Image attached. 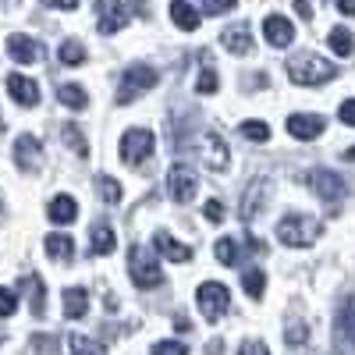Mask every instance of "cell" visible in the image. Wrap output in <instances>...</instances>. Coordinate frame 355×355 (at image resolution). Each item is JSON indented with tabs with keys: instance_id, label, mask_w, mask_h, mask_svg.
<instances>
[{
	"instance_id": "26",
	"label": "cell",
	"mask_w": 355,
	"mask_h": 355,
	"mask_svg": "<svg viewBox=\"0 0 355 355\" xmlns=\"http://www.w3.org/2000/svg\"><path fill=\"white\" fill-rule=\"evenodd\" d=\"M57 100H61L64 107H71V110H82L89 103V93H85L78 82H64L61 89H57Z\"/></svg>"
},
{
	"instance_id": "14",
	"label": "cell",
	"mask_w": 355,
	"mask_h": 355,
	"mask_svg": "<svg viewBox=\"0 0 355 355\" xmlns=\"http://www.w3.org/2000/svg\"><path fill=\"white\" fill-rule=\"evenodd\" d=\"M284 128L295 139H316L323 132V117L320 114H291L288 121H284Z\"/></svg>"
},
{
	"instance_id": "24",
	"label": "cell",
	"mask_w": 355,
	"mask_h": 355,
	"mask_svg": "<svg viewBox=\"0 0 355 355\" xmlns=\"http://www.w3.org/2000/svg\"><path fill=\"white\" fill-rule=\"evenodd\" d=\"M75 252V242L68 239V234H46V256L57 259V263H68Z\"/></svg>"
},
{
	"instance_id": "40",
	"label": "cell",
	"mask_w": 355,
	"mask_h": 355,
	"mask_svg": "<svg viewBox=\"0 0 355 355\" xmlns=\"http://www.w3.org/2000/svg\"><path fill=\"white\" fill-rule=\"evenodd\" d=\"M239 355H270V348H266L263 341H256V338H249V341L239 345Z\"/></svg>"
},
{
	"instance_id": "42",
	"label": "cell",
	"mask_w": 355,
	"mask_h": 355,
	"mask_svg": "<svg viewBox=\"0 0 355 355\" xmlns=\"http://www.w3.org/2000/svg\"><path fill=\"white\" fill-rule=\"evenodd\" d=\"M206 217H210L214 224H220V220H224V206H220L217 199H210V202H206Z\"/></svg>"
},
{
	"instance_id": "23",
	"label": "cell",
	"mask_w": 355,
	"mask_h": 355,
	"mask_svg": "<svg viewBox=\"0 0 355 355\" xmlns=\"http://www.w3.org/2000/svg\"><path fill=\"white\" fill-rule=\"evenodd\" d=\"M157 249H160L167 259H174V263H189V259H192V249L182 245V242H174L171 234H164V231H157Z\"/></svg>"
},
{
	"instance_id": "47",
	"label": "cell",
	"mask_w": 355,
	"mask_h": 355,
	"mask_svg": "<svg viewBox=\"0 0 355 355\" xmlns=\"http://www.w3.org/2000/svg\"><path fill=\"white\" fill-rule=\"evenodd\" d=\"M132 4H135V11L146 18V15H150V4H146V0H132Z\"/></svg>"
},
{
	"instance_id": "37",
	"label": "cell",
	"mask_w": 355,
	"mask_h": 355,
	"mask_svg": "<svg viewBox=\"0 0 355 355\" xmlns=\"http://www.w3.org/2000/svg\"><path fill=\"white\" fill-rule=\"evenodd\" d=\"M18 309V295L11 288H0V316H15Z\"/></svg>"
},
{
	"instance_id": "36",
	"label": "cell",
	"mask_w": 355,
	"mask_h": 355,
	"mask_svg": "<svg viewBox=\"0 0 355 355\" xmlns=\"http://www.w3.org/2000/svg\"><path fill=\"white\" fill-rule=\"evenodd\" d=\"M196 89H199V93H206V96L217 93V75H214L210 68H202V71H199V78H196Z\"/></svg>"
},
{
	"instance_id": "27",
	"label": "cell",
	"mask_w": 355,
	"mask_h": 355,
	"mask_svg": "<svg viewBox=\"0 0 355 355\" xmlns=\"http://www.w3.org/2000/svg\"><path fill=\"white\" fill-rule=\"evenodd\" d=\"M57 57H61V64L78 68V64L85 61V46H82L78 40H64V43H61V50H57Z\"/></svg>"
},
{
	"instance_id": "46",
	"label": "cell",
	"mask_w": 355,
	"mask_h": 355,
	"mask_svg": "<svg viewBox=\"0 0 355 355\" xmlns=\"http://www.w3.org/2000/svg\"><path fill=\"white\" fill-rule=\"evenodd\" d=\"M295 11H299L302 18H313V8H309V0H295Z\"/></svg>"
},
{
	"instance_id": "9",
	"label": "cell",
	"mask_w": 355,
	"mask_h": 355,
	"mask_svg": "<svg viewBox=\"0 0 355 355\" xmlns=\"http://www.w3.org/2000/svg\"><path fill=\"white\" fill-rule=\"evenodd\" d=\"M199 153H202V164L210 167L214 174H224L227 167H231V150L224 146V139L220 135H202V146H199Z\"/></svg>"
},
{
	"instance_id": "32",
	"label": "cell",
	"mask_w": 355,
	"mask_h": 355,
	"mask_svg": "<svg viewBox=\"0 0 355 355\" xmlns=\"http://www.w3.org/2000/svg\"><path fill=\"white\" fill-rule=\"evenodd\" d=\"M217 259H220L224 266H234V263L242 259V252H239V245H234L231 239H220V242H217Z\"/></svg>"
},
{
	"instance_id": "45",
	"label": "cell",
	"mask_w": 355,
	"mask_h": 355,
	"mask_svg": "<svg viewBox=\"0 0 355 355\" xmlns=\"http://www.w3.org/2000/svg\"><path fill=\"white\" fill-rule=\"evenodd\" d=\"M338 11L348 15V18H355V0H338Z\"/></svg>"
},
{
	"instance_id": "4",
	"label": "cell",
	"mask_w": 355,
	"mask_h": 355,
	"mask_svg": "<svg viewBox=\"0 0 355 355\" xmlns=\"http://www.w3.org/2000/svg\"><path fill=\"white\" fill-rule=\"evenodd\" d=\"M306 182H309V189L331 206V210H338V202L348 196V185H345V178L341 174H334V171H327V167H316V171H309L306 174Z\"/></svg>"
},
{
	"instance_id": "15",
	"label": "cell",
	"mask_w": 355,
	"mask_h": 355,
	"mask_svg": "<svg viewBox=\"0 0 355 355\" xmlns=\"http://www.w3.org/2000/svg\"><path fill=\"white\" fill-rule=\"evenodd\" d=\"M263 36H266V43H270V46H291L295 25L288 18H281V15H270V18L263 21Z\"/></svg>"
},
{
	"instance_id": "43",
	"label": "cell",
	"mask_w": 355,
	"mask_h": 355,
	"mask_svg": "<svg viewBox=\"0 0 355 355\" xmlns=\"http://www.w3.org/2000/svg\"><path fill=\"white\" fill-rule=\"evenodd\" d=\"M338 114H341V121H345V125H352V128H355V100H345Z\"/></svg>"
},
{
	"instance_id": "38",
	"label": "cell",
	"mask_w": 355,
	"mask_h": 355,
	"mask_svg": "<svg viewBox=\"0 0 355 355\" xmlns=\"http://www.w3.org/2000/svg\"><path fill=\"white\" fill-rule=\"evenodd\" d=\"M153 355H189V348L182 341H157L153 345Z\"/></svg>"
},
{
	"instance_id": "2",
	"label": "cell",
	"mask_w": 355,
	"mask_h": 355,
	"mask_svg": "<svg viewBox=\"0 0 355 355\" xmlns=\"http://www.w3.org/2000/svg\"><path fill=\"white\" fill-rule=\"evenodd\" d=\"M320 231H323V224H320L316 217L288 214V217L277 224V239H281L284 245H291V249H306V245H313V242L320 239Z\"/></svg>"
},
{
	"instance_id": "39",
	"label": "cell",
	"mask_w": 355,
	"mask_h": 355,
	"mask_svg": "<svg viewBox=\"0 0 355 355\" xmlns=\"http://www.w3.org/2000/svg\"><path fill=\"white\" fill-rule=\"evenodd\" d=\"M234 4H239V0H202V15H224Z\"/></svg>"
},
{
	"instance_id": "25",
	"label": "cell",
	"mask_w": 355,
	"mask_h": 355,
	"mask_svg": "<svg viewBox=\"0 0 355 355\" xmlns=\"http://www.w3.org/2000/svg\"><path fill=\"white\" fill-rule=\"evenodd\" d=\"M110 249H114V231H110L107 220H96V227H93V242H89V252H93V256H107Z\"/></svg>"
},
{
	"instance_id": "21",
	"label": "cell",
	"mask_w": 355,
	"mask_h": 355,
	"mask_svg": "<svg viewBox=\"0 0 355 355\" xmlns=\"http://www.w3.org/2000/svg\"><path fill=\"white\" fill-rule=\"evenodd\" d=\"M171 18L178 28H185V33H196L199 28V11L189 4V0H171Z\"/></svg>"
},
{
	"instance_id": "29",
	"label": "cell",
	"mask_w": 355,
	"mask_h": 355,
	"mask_svg": "<svg viewBox=\"0 0 355 355\" xmlns=\"http://www.w3.org/2000/svg\"><path fill=\"white\" fill-rule=\"evenodd\" d=\"M331 50H334L338 57H348V53L355 50V40H352L348 28H331Z\"/></svg>"
},
{
	"instance_id": "13",
	"label": "cell",
	"mask_w": 355,
	"mask_h": 355,
	"mask_svg": "<svg viewBox=\"0 0 355 355\" xmlns=\"http://www.w3.org/2000/svg\"><path fill=\"white\" fill-rule=\"evenodd\" d=\"M8 93L21 107H36L40 103V85L33 78H25V75H8Z\"/></svg>"
},
{
	"instance_id": "50",
	"label": "cell",
	"mask_w": 355,
	"mask_h": 355,
	"mask_svg": "<svg viewBox=\"0 0 355 355\" xmlns=\"http://www.w3.org/2000/svg\"><path fill=\"white\" fill-rule=\"evenodd\" d=\"M0 210H4V206H0Z\"/></svg>"
},
{
	"instance_id": "20",
	"label": "cell",
	"mask_w": 355,
	"mask_h": 355,
	"mask_svg": "<svg viewBox=\"0 0 355 355\" xmlns=\"http://www.w3.org/2000/svg\"><path fill=\"white\" fill-rule=\"evenodd\" d=\"M334 327H338V338H345V341L355 348V295H348V299L341 302Z\"/></svg>"
},
{
	"instance_id": "11",
	"label": "cell",
	"mask_w": 355,
	"mask_h": 355,
	"mask_svg": "<svg viewBox=\"0 0 355 355\" xmlns=\"http://www.w3.org/2000/svg\"><path fill=\"white\" fill-rule=\"evenodd\" d=\"M96 15H100V33L110 36L117 28L128 25V8L125 0H96Z\"/></svg>"
},
{
	"instance_id": "31",
	"label": "cell",
	"mask_w": 355,
	"mask_h": 355,
	"mask_svg": "<svg viewBox=\"0 0 355 355\" xmlns=\"http://www.w3.org/2000/svg\"><path fill=\"white\" fill-rule=\"evenodd\" d=\"M33 352L36 355H61V341L53 334H33Z\"/></svg>"
},
{
	"instance_id": "30",
	"label": "cell",
	"mask_w": 355,
	"mask_h": 355,
	"mask_svg": "<svg viewBox=\"0 0 355 355\" xmlns=\"http://www.w3.org/2000/svg\"><path fill=\"white\" fill-rule=\"evenodd\" d=\"M61 135H64V142L71 146V150H75L78 157H85V153H89V142H85V135L78 132V125H64V128H61Z\"/></svg>"
},
{
	"instance_id": "3",
	"label": "cell",
	"mask_w": 355,
	"mask_h": 355,
	"mask_svg": "<svg viewBox=\"0 0 355 355\" xmlns=\"http://www.w3.org/2000/svg\"><path fill=\"white\" fill-rule=\"evenodd\" d=\"M128 274L139 288H160L164 284V270H160V263L150 256V249H142V245H132L128 249Z\"/></svg>"
},
{
	"instance_id": "35",
	"label": "cell",
	"mask_w": 355,
	"mask_h": 355,
	"mask_svg": "<svg viewBox=\"0 0 355 355\" xmlns=\"http://www.w3.org/2000/svg\"><path fill=\"white\" fill-rule=\"evenodd\" d=\"M68 345H71V355H96L93 341H89L85 334H71V338H68Z\"/></svg>"
},
{
	"instance_id": "49",
	"label": "cell",
	"mask_w": 355,
	"mask_h": 355,
	"mask_svg": "<svg viewBox=\"0 0 355 355\" xmlns=\"http://www.w3.org/2000/svg\"><path fill=\"white\" fill-rule=\"evenodd\" d=\"M0 132H4V117H0Z\"/></svg>"
},
{
	"instance_id": "8",
	"label": "cell",
	"mask_w": 355,
	"mask_h": 355,
	"mask_svg": "<svg viewBox=\"0 0 355 355\" xmlns=\"http://www.w3.org/2000/svg\"><path fill=\"white\" fill-rule=\"evenodd\" d=\"M167 189H171L174 202H192V199H196V189H199V174H196L189 164H171V171H167Z\"/></svg>"
},
{
	"instance_id": "1",
	"label": "cell",
	"mask_w": 355,
	"mask_h": 355,
	"mask_svg": "<svg viewBox=\"0 0 355 355\" xmlns=\"http://www.w3.org/2000/svg\"><path fill=\"white\" fill-rule=\"evenodd\" d=\"M288 78L295 85H323V82L338 78V64L323 61L320 53H295L288 61Z\"/></svg>"
},
{
	"instance_id": "10",
	"label": "cell",
	"mask_w": 355,
	"mask_h": 355,
	"mask_svg": "<svg viewBox=\"0 0 355 355\" xmlns=\"http://www.w3.org/2000/svg\"><path fill=\"white\" fill-rule=\"evenodd\" d=\"M15 164L25 174H36L43 167V146H40L36 135H18V142H15Z\"/></svg>"
},
{
	"instance_id": "7",
	"label": "cell",
	"mask_w": 355,
	"mask_h": 355,
	"mask_svg": "<svg viewBox=\"0 0 355 355\" xmlns=\"http://www.w3.org/2000/svg\"><path fill=\"white\" fill-rule=\"evenodd\" d=\"M153 146H157L153 132H146V128H128V132L121 135V160L132 164V167H139V164H146V160L153 157Z\"/></svg>"
},
{
	"instance_id": "44",
	"label": "cell",
	"mask_w": 355,
	"mask_h": 355,
	"mask_svg": "<svg viewBox=\"0 0 355 355\" xmlns=\"http://www.w3.org/2000/svg\"><path fill=\"white\" fill-rule=\"evenodd\" d=\"M46 8H53V11H75L78 8V0H43Z\"/></svg>"
},
{
	"instance_id": "34",
	"label": "cell",
	"mask_w": 355,
	"mask_h": 355,
	"mask_svg": "<svg viewBox=\"0 0 355 355\" xmlns=\"http://www.w3.org/2000/svg\"><path fill=\"white\" fill-rule=\"evenodd\" d=\"M242 135L252 139V142H266V139H270V128H266L263 121H245L242 125Z\"/></svg>"
},
{
	"instance_id": "12",
	"label": "cell",
	"mask_w": 355,
	"mask_h": 355,
	"mask_svg": "<svg viewBox=\"0 0 355 355\" xmlns=\"http://www.w3.org/2000/svg\"><path fill=\"white\" fill-rule=\"evenodd\" d=\"M8 53H11V61H18V64H40L43 61V43L15 33V36H8Z\"/></svg>"
},
{
	"instance_id": "19",
	"label": "cell",
	"mask_w": 355,
	"mask_h": 355,
	"mask_svg": "<svg viewBox=\"0 0 355 355\" xmlns=\"http://www.w3.org/2000/svg\"><path fill=\"white\" fill-rule=\"evenodd\" d=\"M21 291L28 295V309H33V316H43V313H46V288H43V277H36V274L21 277Z\"/></svg>"
},
{
	"instance_id": "28",
	"label": "cell",
	"mask_w": 355,
	"mask_h": 355,
	"mask_svg": "<svg viewBox=\"0 0 355 355\" xmlns=\"http://www.w3.org/2000/svg\"><path fill=\"white\" fill-rule=\"evenodd\" d=\"M242 288H245L249 299H263V291H266V274L259 270V266H252V270H245V277H242Z\"/></svg>"
},
{
	"instance_id": "16",
	"label": "cell",
	"mask_w": 355,
	"mask_h": 355,
	"mask_svg": "<svg viewBox=\"0 0 355 355\" xmlns=\"http://www.w3.org/2000/svg\"><path fill=\"white\" fill-rule=\"evenodd\" d=\"M270 196V182H252L249 185V192H245V199H242V206H239V214H242V220H252L259 210H263V199Z\"/></svg>"
},
{
	"instance_id": "33",
	"label": "cell",
	"mask_w": 355,
	"mask_h": 355,
	"mask_svg": "<svg viewBox=\"0 0 355 355\" xmlns=\"http://www.w3.org/2000/svg\"><path fill=\"white\" fill-rule=\"evenodd\" d=\"M100 192H103V199H107L110 206L121 202V185H117L114 178H107V174H100Z\"/></svg>"
},
{
	"instance_id": "18",
	"label": "cell",
	"mask_w": 355,
	"mask_h": 355,
	"mask_svg": "<svg viewBox=\"0 0 355 355\" xmlns=\"http://www.w3.org/2000/svg\"><path fill=\"white\" fill-rule=\"evenodd\" d=\"M220 43L231 50V53H249L252 50V33H249V25H231V28H224L220 33Z\"/></svg>"
},
{
	"instance_id": "5",
	"label": "cell",
	"mask_w": 355,
	"mask_h": 355,
	"mask_svg": "<svg viewBox=\"0 0 355 355\" xmlns=\"http://www.w3.org/2000/svg\"><path fill=\"white\" fill-rule=\"evenodd\" d=\"M196 306H199V313L210 320V323H217V320L227 313V306H231V291H227L220 281H206V284H199V291H196Z\"/></svg>"
},
{
	"instance_id": "22",
	"label": "cell",
	"mask_w": 355,
	"mask_h": 355,
	"mask_svg": "<svg viewBox=\"0 0 355 355\" xmlns=\"http://www.w3.org/2000/svg\"><path fill=\"white\" fill-rule=\"evenodd\" d=\"M89 309V291L85 288H68L64 291V316L68 320H82Z\"/></svg>"
},
{
	"instance_id": "48",
	"label": "cell",
	"mask_w": 355,
	"mask_h": 355,
	"mask_svg": "<svg viewBox=\"0 0 355 355\" xmlns=\"http://www.w3.org/2000/svg\"><path fill=\"white\" fill-rule=\"evenodd\" d=\"M345 160H352V164H355V146H352V150H345Z\"/></svg>"
},
{
	"instance_id": "17",
	"label": "cell",
	"mask_w": 355,
	"mask_h": 355,
	"mask_svg": "<svg viewBox=\"0 0 355 355\" xmlns=\"http://www.w3.org/2000/svg\"><path fill=\"white\" fill-rule=\"evenodd\" d=\"M46 217H50L53 224H71V220L78 217V202H75L71 196H53V199L46 202Z\"/></svg>"
},
{
	"instance_id": "6",
	"label": "cell",
	"mask_w": 355,
	"mask_h": 355,
	"mask_svg": "<svg viewBox=\"0 0 355 355\" xmlns=\"http://www.w3.org/2000/svg\"><path fill=\"white\" fill-rule=\"evenodd\" d=\"M157 85V71L150 64H132L125 75H121V89H117V103H132L139 100L142 93H150Z\"/></svg>"
},
{
	"instance_id": "41",
	"label": "cell",
	"mask_w": 355,
	"mask_h": 355,
	"mask_svg": "<svg viewBox=\"0 0 355 355\" xmlns=\"http://www.w3.org/2000/svg\"><path fill=\"white\" fill-rule=\"evenodd\" d=\"M284 338H288V345H306V323H291V327H284Z\"/></svg>"
}]
</instances>
